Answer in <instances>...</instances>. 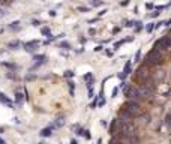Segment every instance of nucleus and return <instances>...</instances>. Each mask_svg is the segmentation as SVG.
I'll list each match as a JSON object with an SVG mask.
<instances>
[{
    "label": "nucleus",
    "instance_id": "obj_1",
    "mask_svg": "<svg viewBox=\"0 0 171 144\" xmlns=\"http://www.w3.org/2000/svg\"><path fill=\"white\" fill-rule=\"evenodd\" d=\"M117 132L119 138L125 143H137V126L134 122H119L117 123Z\"/></svg>",
    "mask_w": 171,
    "mask_h": 144
},
{
    "label": "nucleus",
    "instance_id": "obj_2",
    "mask_svg": "<svg viewBox=\"0 0 171 144\" xmlns=\"http://www.w3.org/2000/svg\"><path fill=\"white\" fill-rule=\"evenodd\" d=\"M125 111H128L132 117L135 116H141L143 114V108L140 105V102H135V101H128L125 104V108H123Z\"/></svg>",
    "mask_w": 171,
    "mask_h": 144
},
{
    "label": "nucleus",
    "instance_id": "obj_3",
    "mask_svg": "<svg viewBox=\"0 0 171 144\" xmlns=\"http://www.w3.org/2000/svg\"><path fill=\"white\" fill-rule=\"evenodd\" d=\"M119 117L122 119V122H132V119H134V117H132L128 111H125V110H122V111H120Z\"/></svg>",
    "mask_w": 171,
    "mask_h": 144
},
{
    "label": "nucleus",
    "instance_id": "obj_4",
    "mask_svg": "<svg viewBox=\"0 0 171 144\" xmlns=\"http://www.w3.org/2000/svg\"><path fill=\"white\" fill-rule=\"evenodd\" d=\"M149 60H150L152 63H155V65H158V63H161V62H162V57H161L159 54L155 51V53H152L150 56H149Z\"/></svg>",
    "mask_w": 171,
    "mask_h": 144
},
{
    "label": "nucleus",
    "instance_id": "obj_5",
    "mask_svg": "<svg viewBox=\"0 0 171 144\" xmlns=\"http://www.w3.org/2000/svg\"><path fill=\"white\" fill-rule=\"evenodd\" d=\"M156 47H159V48H156V50H167V48H168V38H167V36H165V38H162L161 42L156 44Z\"/></svg>",
    "mask_w": 171,
    "mask_h": 144
},
{
    "label": "nucleus",
    "instance_id": "obj_6",
    "mask_svg": "<svg viewBox=\"0 0 171 144\" xmlns=\"http://www.w3.org/2000/svg\"><path fill=\"white\" fill-rule=\"evenodd\" d=\"M110 144H123V141L119 138V137H116V138H113V140H110Z\"/></svg>",
    "mask_w": 171,
    "mask_h": 144
},
{
    "label": "nucleus",
    "instance_id": "obj_7",
    "mask_svg": "<svg viewBox=\"0 0 171 144\" xmlns=\"http://www.w3.org/2000/svg\"><path fill=\"white\" fill-rule=\"evenodd\" d=\"M51 134H53V129H51V128H47V129L42 131V135H44V137H48V135H51Z\"/></svg>",
    "mask_w": 171,
    "mask_h": 144
},
{
    "label": "nucleus",
    "instance_id": "obj_8",
    "mask_svg": "<svg viewBox=\"0 0 171 144\" xmlns=\"http://www.w3.org/2000/svg\"><path fill=\"white\" fill-rule=\"evenodd\" d=\"M0 101H2V102H5V104H8V105H11V101H9V99H6L3 93H0Z\"/></svg>",
    "mask_w": 171,
    "mask_h": 144
},
{
    "label": "nucleus",
    "instance_id": "obj_9",
    "mask_svg": "<svg viewBox=\"0 0 171 144\" xmlns=\"http://www.w3.org/2000/svg\"><path fill=\"white\" fill-rule=\"evenodd\" d=\"M2 15H5V11H3L2 8H0V17H2Z\"/></svg>",
    "mask_w": 171,
    "mask_h": 144
},
{
    "label": "nucleus",
    "instance_id": "obj_10",
    "mask_svg": "<svg viewBox=\"0 0 171 144\" xmlns=\"http://www.w3.org/2000/svg\"><path fill=\"white\" fill-rule=\"evenodd\" d=\"M71 144H78L77 141H71Z\"/></svg>",
    "mask_w": 171,
    "mask_h": 144
},
{
    "label": "nucleus",
    "instance_id": "obj_11",
    "mask_svg": "<svg viewBox=\"0 0 171 144\" xmlns=\"http://www.w3.org/2000/svg\"><path fill=\"white\" fill-rule=\"evenodd\" d=\"M39 144H45V143H39Z\"/></svg>",
    "mask_w": 171,
    "mask_h": 144
}]
</instances>
